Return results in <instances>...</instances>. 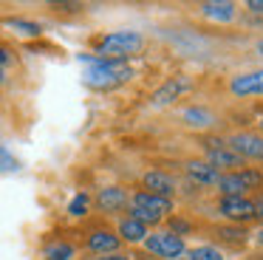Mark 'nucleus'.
<instances>
[{"mask_svg": "<svg viewBox=\"0 0 263 260\" xmlns=\"http://www.w3.org/2000/svg\"><path fill=\"white\" fill-rule=\"evenodd\" d=\"M130 77H133V71L125 60H97L85 71V82L97 90H110L116 85L127 82Z\"/></svg>", "mask_w": 263, "mask_h": 260, "instance_id": "nucleus-1", "label": "nucleus"}, {"mask_svg": "<svg viewBox=\"0 0 263 260\" xmlns=\"http://www.w3.org/2000/svg\"><path fill=\"white\" fill-rule=\"evenodd\" d=\"M144 45V37L136 31H114L108 34V37L99 40V54H105L102 60H125L127 54H136V51H142Z\"/></svg>", "mask_w": 263, "mask_h": 260, "instance_id": "nucleus-2", "label": "nucleus"}, {"mask_svg": "<svg viewBox=\"0 0 263 260\" xmlns=\"http://www.w3.org/2000/svg\"><path fill=\"white\" fill-rule=\"evenodd\" d=\"M147 252L159 254V257H167V260H176L178 254H184V237L173 235V232H164V235H150L144 240Z\"/></svg>", "mask_w": 263, "mask_h": 260, "instance_id": "nucleus-3", "label": "nucleus"}, {"mask_svg": "<svg viewBox=\"0 0 263 260\" xmlns=\"http://www.w3.org/2000/svg\"><path fill=\"white\" fill-rule=\"evenodd\" d=\"M193 88V82H190V77H184V73H178V77L167 79L164 85H161L159 90L153 94V105H170V102H176L181 94H187V90Z\"/></svg>", "mask_w": 263, "mask_h": 260, "instance_id": "nucleus-4", "label": "nucleus"}, {"mask_svg": "<svg viewBox=\"0 0 263 260\" xmlns=\"http://www.w3.org/2000/svg\"><path fill=\"white\" fill-rule=\"evenodd\" d=\"M227 147L235 150L240 158H263V139L255 133H235Z\"/></svg>", "mask_w": 263, "mask_h": 260, "instance_id": "nucleus-5", "label": "nucleus"}, {"mask_svg": "<svg viewBox=\"0 0 263 260\" xmlns=\"http://www.w3.org/2000/svg\"><path fill=\"white\" fill-rule=\"evenodd\" d=\"M133 207L144 209V212L156 215V218H164L167 212H173V201L170 198H161V195H153V192L142 190L133 195Z\"/></svg>", "mask_w": 263, "mask_h": 260, "instance_id": "nucleus-6", "label": "nucleus"}, {"mask_svg": "<svg viewBox=\"0 0 263 260\" xmlns=\"http://www.w3.org/2000/svg\"><path fill=\"white\" fill-rule=\"evenodd\" d=\"M221 212L227 215L229 220H252L255 218V203L246 201V198H221Z\"/></svg>", "mask_w": 263, "mask_h": 260, "instance_id": "nucleus-7", "label": "nucleus"}, {"mask_svg": "<svg viewBox=\"0 0 263 260\" xmlns=\"http://www.w3.org/2000/svg\"><path fill=\"white\" fill-rule=\"evenodd\" d=\"M229 90L235 96H252V94H263V71H252V73H240L229 82Z\"/></svg>", "mask_w": 263, "mask_h": 260, "instance_id": "nucleus-8", "label": "nucleus"}, {"mask_svg": "<svg viewBox=\"0 0 263 260\" xmlns=\"http://www.w3.org/2000/svg\"><path fill=\"white\" fill-rule=\"evenodd\" d=\"M206 164L215 170L218 167H243V158L235 150H229L227 144H221V147H206Z\"/></svg>", "mask_w": 263, "mask_h": 260, "instance_id": "nucleus-9", "label": "nucleus"}, {"mask_svg": "<svg viewBox=\"0 0 263 260\" xmlns=\"http://www.w3.org/2000/svg\"><path fill=\"white\" fill-rule=\"evenodd\" d=\"M88 249L91 252H99V254H114L119 249V237L110 235L108 229H93L88 235Z\"/></svg>", "mask_w": 263, "mask_h": 260, "instance_id": "nucleus-10", "label": "nucleus"}, {"mask_svg": "<svg viewBox=\"0 0 263 260\" xmlns=\"http://www.w3.org/2000/svg\"><path fill=\"white\" fill-rule=\"evenodd\" d=\"M97 203L105 209V212H119V209L127 207V195L119 190V187H105V190H99Z\"/></svg>", "mask_w": 263, "mask_h": 260, "instance_id": "nucleus-11", "label": "nucleus"}, {"mask_svg": "<svg viewBox=\"0 0 263 260\" xmlns=\"http://www.w3.org/2000/svg\"><path fill=\"white\" fill-rule=\"evenodd\" d=\"M144 187H147V192H153V195L170 198V192L176 190V181H173L167 173H159V170H153V173L144 175Z\"/></svg>", "mask_w": 263, "mask_h": 260, "instance_id": "nucleus-12", "label": "nucleus"}, {"mask_svg": "<svg viewBox=\"0 0 263 260\" xmlns=\"http://www.w3.org/2000/svg\"><path fill=\"white\" fill-rule=\"evenodd\" d=\"M218 190L223 192V198H243L246 187L240 181V173H227V175H218Z\"/></svg>", "mask_w": 263, "mask_h": 260, "instance_id": "nucleus-13", "label": "nucleus"}, {"mask_svg": "<svg viewBox=\"0 0 263 260\" xmlns=\"http://www.w3.org/2000/svg\"><path fill=\"white\" fill-rule=\"evenodd\" d=\"M187 173H190V178L198 181V184H218V170L210 167L206 161H190Z\"/></svg>", "mask_w": 263, "mask_h": 260, "instance_id": "nucleus-14", "label": "nucleus"}, {"mask_svg": "<svg viewBox=\"0 0 263 260\" xmlns=\"http://www.w3.org/2000/svg\"><path fill=\"white\" fill-rule=\"evenodd\" d=\"M119 235L125 237V240H130V243H139V240H144V235H147V226L139 224V220H133V218H125L119 224Z\"/></svg>", "mask_w": 263, "mask_h": 260, "instance_id": "nucleus-15", "label": "nucleus"}, {"mask_svg": "<svg viewBox=\"0 0 263 260\" xmlns=\"http://www.w3.org/2000/svg\"><path fill=\"white\" fill-rule=\"evenodd\" d=\"M184 122L190 124V127H210L212 122H215V116H212L210 110H204V107H190V110H184Z\"/></svg>", "mask_w": 263, "mask_h": 260, "instance_id": "nucleus-16", "label": "nucleus"}, {"mask_svg": "<svg viewBox=\"0 0 263 260\" xmlns=\"http://www.w3.org/2000/svg\"><path fill=\"white\" fill-rule=\"evenodd\" d=\"M201 11H204L206 17H212V20H232L235 17V6L232 3H204Z\"/></svg>", "mask_w": 263, "mask_h": 260, "instance_id": "nucleus-17", "label": "nucleus"}, {"mask_svg": "<svg viewBox=\"0 0 263 260\" xmlns=\"http://www.w3.org/2000/svg\"><path fill=\"white\" fill-rule=\"evenodd\" d=\"M43 257L46 260H71L74 257V246L65 243V240H57V243H51V246H46Z\"/></svg>", "mask_w": 263, "mask_h": 260, "instance_id": "nucleus-18", "label": "nucleus"}, {"mask_svg": "<svg viewBox=\"0 0 263 260\" xmlns=\"http://www.w3.org/2000/svg\"><path fill=\"white\" fill-rule=\"evenodd\" d=\"M3 26L14 28L17 34H23V37H40L43 28L37 26V23H29V20H17V17H9V20H3Z\"/></svg>", "mask_w": 263, "mask_h": 260, "instance_id": "nucleus-19", "label": "nucleus"}, {"mask_svg": "<svg viewBox=\"0 0 263 260\" xmlns=\"http://www.w3.org/2000/svg\"><path fill=\"white\" fill-rule=\"evenodd\" d=\"M190 260H223V254L215 246H198L190 252Z\"/></svg>", "mask_w": 263, "mask_h": 260, "instance_id": "nucleus-20", "label": "nucleus"}, {"mask_svg": "<svg viewBox=\"0 0 263 260\" xmlns=\"http://www.w3.org/2000/svg\"><path fill=\"white\" fill-rule=\"evenodd\" d=\"M218 235H221L223 240H229V243H243L246 240V229H240V226H221Z\"/></svg>", "mask_w": 263, "mask_h": 260, "instance_id": "nucleus-21", "label": "nucleus"}, {"mask_svg": "<svg viewBox=\"0 0 263 260\" xmlns=\"http://www.w3.org/2000/svg\"><path fill=\"white\" fill-rule=\"evenodd\" d=\"M240 181H243L246 190H257V187H263V173H257V170H240Z\"/></svg>", "mask_w": 263, "mask_h": 260, "instance_id": "nucleus-22", "label": "nucleus"}, {"mask_svg": "<svg viewBox=\"0 0 263 260\" xmlns=\"http://www.w3.org/2000/svg\"><path fill=\"white\" fill-rule=\"evenodd\" d=\"M85 209H88V195H77L74 201H71L68 212L71 215H85Z\"/></svg>", "mask_w": 263, "mask_h": 260, "instance_id": "nucleus-23", "label": "nucleus"}, {"mask_svg": "<svg viewBox=\"0 0 263 260\" xmlns=\"http://www.w3.org/2000/svg\"><path fill=\"white\" fill-rule=\"evenodd\" d=\"M170 232L181 237V235H187V232H190V224H187V220H181V218H173L170 220Z\"/></svg>", "mask_w": 263, "mask_h": 260, "instance_id": "nucleus-24", "label": "nucleus"}, {"mask_svg": "<svg viewBox=\"0 0 263 260\" xmlns=\"http://www.w3.org/2000/svg\"><path fill=\"white\" fill-rule=\"evenodd\" d=\"M0 170H17V161H14L3 147H0Z\"/></svg>", "mask_w": 263, "mask_h": 260, "instance_id": "nucleus-25", "label": "nucleus"}, {"mask_svg": "<svg viewBox=\"0 0 263 260\" xmlns=\"http://www.w3.org/2000/svg\"><path fill=\"white\" fill-rule=\"evenodd\" d=\"M9 62H12V54H9V48H3V45H0V68L9 65Z\"/></svg>", "mask_w": 263, "mask_h": 260, "instance_id": "nucleus-26", "label": "nucleus"}, {"mask_svg": "<svg viewBox=\"0 0 263 260\" xmlns=\"http://www.w3.org/2000/svg\"><path fill=\"white\" fill-rule=\"evenodd\" d=\"M246 6H249V9L255 11V14H263V0H249Z\"/></svg>", "mask_w": 263, "mask_h": 260, "instance_id": "nucleus-27", "label": "nucleus"}, {"mask_svg": "<svg viewBox=\"0 0 263 260\" xmlns=\"http://www.w3.org/2000/svg\"><path fill=\"white\" fill-rule=\"evenodd\" d=\"M54 9H63V11H77L80 6H77V3H54Z\"/></svg>", "mask_w": 263, "mask_h": 260, "instance_id": "nucleus-28", "label": "nucleus"}, {"mask_svg": "<svg viewBox=\"0 0 263 260\" xmlns=\"http://www.w3.org/2000/svg\"><path fill=\"white\" fill-rule=\"evenodd\" d=\"M99 260H130L127 254H119V252H114V254H102Z\"/></svg>", "mask_w": 263, "mask_h": 260, "instance_id": "nucleus-29", "label": "nucleus"}, {"mask_svg": "<svg viewBox=\"0 0 263 260\" xmlns=\"http://www.w3.org/2000/svg\"><path fill=\"white\" fill-rule=\"evenodd\" d=\"M255 218H260V220H263V198L255 203Z\"/></svg>", "mask_w": 263, "mask_h": 260, "instance_id": "nucleus-30", "label": "nucleus"}, {"mask_svg": "<svg viewBox=\"0 0 263 260\" xmlns=\"http://www.w3.org/2000/svg\"><path fill=\"white\" fill-rule=\"evenodd\" d=\"M3 79H6V73H3V68H0V85H3Z\"/></svg>", "mask_w": 263, "mask_h": 260, "instance_id": "nucleus-31", "label": "nucleus"}, {"mask_svg": "<svg viewBox=\"0 0 263 260\" xmlns=\"http://www.w3.org/2000/svg\"><path fill=\"white\" fill-rule=\"evenodd\" d=\"M257 240H260V246H263V232H260V235H257Z\"/></svg>", "mask_w": 263, "mask_h": 260, "instance_id": "nucleus-32", "label": "nucleus"}, {"mask_svg": "<svg viewBox=\"0 0 263 260\" xmlns=\"http://www.w3.org/2000/svg\"><path fill=\"white\" fill-rule=\"evenodd\" d=\"M257 51H260V54H263V43H260V45H257Z\"/></svg>", "mask_w": 263, "mask_h": 260, "instance_id": "nucleus-33", "label": "nucleus"}, {"mask_svg": "<svg viewBox=\"0 0 263 260\" xmlns=\"http://www.w3.org/2000/svg\"><path fill=\"white\" fill-rule=\"evenodd\" d=\"M260 127H263V119H260Z\"/></svg>", "mask_w": 263, "mask_h": 260, "instance_id": "nucleus-34", "label": "nucleus"}]
</instances>
